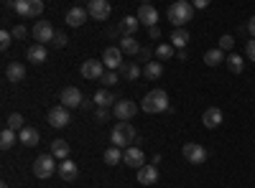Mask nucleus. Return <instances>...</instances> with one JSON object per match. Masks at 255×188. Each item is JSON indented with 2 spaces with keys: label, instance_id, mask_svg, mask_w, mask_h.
<instances>
[{
  "label": "nucleus",
  "instance_id": "f257e3e1",
  "mask_svg": "<svg viewBox=\"0 0 255 188\" xmlns=\"http://www.w3.org/2000/svg\"><path fill=\"white\" fill-rule=\"evenodd\" d=\"M140 110L148 112V115H158V112H166L168 110V94L163 89H151L143 102H140Z\"/></svg>",
  "mask_w": 255,
  "mask_h": 188
},
{
  "label": "nucleus",
  "instance_id": "f03ea898",
  "mask_svg": "<svg viewBox=\"0 0 255 188\" xmlns=\"http://www.w3.org/2000/svg\"><path fill=\"white\" fill-rule=\"evenodd\" d=\"M168 20L176 26V28H184L189 20H191V15H194V5L191 3H186V0H179V3H171L168 5Z\"/></svg>",
  "mask_w": 255,
  "mask_h": 188
},
{
  "label": "nucleus",
  "instance_id": "7ed1b4c3",
  "mask_svg": "<svg viewBox=\"0 0 255 188\" xmlns=\"http://www.w3.org/2000/svg\"><path fill=\"white\" fill-rule=\"evenodd\" d=\"M110 140H113V148H130V142H135V127L130 122H118L115 125V130H113V135H110Z\"/></svg>",
  "mask_w": 255,
  "mask_h": 188
},
{
  "label": "nucleus",
  "instance_id": "20e7f679",
  "mask_svg": "<svg viewBox=\"0 0 255 188\" xmlns=\"http://www.w3.org/2000/svg\"><path fill=\"white\" fill-rule=\"evenodd\" d=\"M8 8H15V13L20 18H38L44 13V3L41 0H15V3H8Z\"/></svg>",
  "mask_w": 255,
  "mask_h": 188
},
{
  "label": "nucleus",
  "instance_id": "39448f33",
  "mask_svg": "<svg viewBox=\"0 0 255 188\" xmlns=\"http://www.w3.org/2000/svg\"><path fill=\"white\" fill-rule=\"evenodd\" d=\"M56 171H59V165H56V158L51 153L49 155H38L36 163H33V176L36 178H51Z\"/></svg>",
  "mask_w": 255,
  "mask_h": 188
},
{
  "label": "nucleus",
  "instance_id": "423d86ee",
  "mask_svg": "<svg viewBox=\"0 0 255 188\" xmlns=\"http://www.w3.org/2000/svg\"><path fill=\"white\" fill-rule=\"evenodd\" d=\"M181 155H184V160L191 163V165H202V163L207 160V150L202 148L199 142H186L184 148H181Z\"/></svg>",
  "mask_w": 255,
  "mask_h": 188
},
{
  "label": "nucleus",
  "instance_id": "0eeeda50",
  "mask_svg": "<svg viewBox=\"0 0 255 188\" xmlns=\"http://www.w3.org/2000/svg\"><path fill=\"white\" fill-rule=\"evenodd\" d=\"M33 38H36V44H41V46H44V44H54V26L49 23V20H36V26H33Z\"/></svg>",
  "mask_w": 255,
  "mask_h": 188
},
{
  "label": "nucleus",
  "instance_id": "6e6552de",
  "mask_svg": "<svg viewBox=\"0 0 255 188\" xmlns=\"http://www.w3.org/2000/svg\"><path fill=\"white\" fill-rule=\"evenodd\" d=\"M59 102H61V107H67V110H77V107L84 104V97L77 87H67V89H61Z\"/></svg>",
  "mask_w": 255,
  "mask_h": 188
},
{
  "label": "nucleus",
  "instance_id": "1a4fd4ad",
  "mask_svg": "<svg viewBox=\"0 0 255 188\" xmlns=\"http://www.w3.org/2000/svg\"><path fill=\"white\" fill-rule=\"evenodd\" d=\"M102 64L108 66V71H120V66L125 64L120 46H108V49H105V54H102Z\"/></svg>",
  "mask_w": 255,
  "mask_h": 188
},
{
  "label": "nucleus",
  "instance_id": "9d476101",
  "mask_svg": "<svg viewBox=\"0 0 255 188\" xmlns=\"http://www.w3.org/2000/svg\"><path fill=\"white\" fill-rule=\"evenodd\" d=\"M49 125L51 127H56V130H61V127H67V125L72 122V117H69V110L67 107H61V104H56V107H51L49 110Z\"/></svg>",
  "mask_w": 255,
  "mask_h": 188
},
{
  "label": "nucleus",
  "instance_id": "9b49d317",
  "mask_svg": "<svg viewBox=\"0 0 255 188\" xmlns=\"http://www.w3.org/2000/svg\"><path fill=\"white\" fill-rule=\"evenodd\" d=\"M135 112H138V104L135 102H130V99H120L115 107H113V115L120 120V122H128V120H133L135 117Z\"/></svg>",
  "mask_w": 255,
  "mask_h": 188
},
{
  "label": "nucleus",
  "instance_id": "f8f14e48",
  "mask_svg": "<svg viewBox=\"0 0 255 188\" xmlns=\"http://www.w3.org/2000/svg\"><path fill=\"white\" fill-rule=\"evenodd\" d=\"M82 76L84 79H102L105 74H108V71H105V64H102V61H97V59H90V61H84V64H82Z\"/></svg>",
  "mask_w": 255,
  "mask_h": 188
},
{
  "label": "nucleus",
  "instance_id": "ddd939ff",
  "mask_svg": "<svg viewBox=\"0 0 255 188\" xmlns=\"http://www.w3.org/2000/svg\"><path fill=\"white\" fill-rule=\"evenodd\" d=\"M110 3L108 0H90L87 3V13L95 18V20H108L110 18Z\"/></svg>",
  "mask_w": 255,
  "mask_h": 188
},
{
  "label": "nucleus",
  "instance_id": "4468645a",
  "mask_svg": "<svg viewBox=\"0 0 255 188\" xmlns=\"http://www.w3.org/2000/svg\"><path fill=\"white\" fill-rule=\"evenodd\" d=\"M143 26H148V28H153L156 23H158V10L151 5V3H143L140 8H138V15H135Z\"/></svg>",
  "mask_w": 255,
  "mask_h": 188
},
{
  "label": "nucleus",
  "instance_id": "2eb2a0df",
  "mask_svg": "<svg viewBox=\"0 0 255 188\" xmlns=\"http://www.w3.org/2000/svg\"><path fill=\"white\" fill-rule=\"evenodd\" d=\"M123 163L138 171V168H143V165H145V155H143L140 148H133V145H130V148L125 150V155H123Z\"/></svg>",
  "mask_w": 255,
  "mask_h": 188
},
{
  "label": "nucleus",
  "instance_id": "dca6fc26",
  "mask_svg": "<svg viewBox=\"0 0 255 188\" xmlns=\"http://www.w3.org/2000/svg\"><path fill=\"white\" fill-rule=\"evenodd\" d=\"M222 120H225V117H222V110H220V107H209V110H204V115H202V122H204L207 130L220 127Z\"/></svg>",
  "mask_w": 255,
  "mask_h": 188
},
{
  "label": "nucleus",
  "instance_id": "f3484780",
  "mask_svg": "<svg viewBox=\"0 0 255 188\" xmlns=\"http://www.w3.org/2000/svg\"><path fill=\"white\" fill-rule=\"evenodd\" d=\"M138 183L140 186H153V183H158V168L156 165H143V168H138Z\"/></svg>",
  "mask_w": 255,
  "mask_h": 188
},
{
  "label": "nucleus",
  "instance_id": "a211bd4d",
  "mask_svg": "<svg viewBox=\"0 0 255 188\" xmlns=\"http://www.w3.org/2000/svg\"><path fill=\"white\" fill-rule=\"evenodd\" d=\"M92 102L97 104V107H105V110H108V107H115V104H118L120 99H118L110 89H97V92H95V97H92Z\"/></svg>",
  "mask_w": 255,
  "mask_h": 188
},
{
  "label": "nucleus",
  "instance_id": "6ab92c4d",
  "mask_svg": "<svg viewBox=\"0 0 255 188\" xmlns=\"http://www.w3.org/2000/svg\"><path fill=\"white\" fill-rule=\"evenodd\" d=\"M56 173H59V178H61V181L72 183V181H77V176H79V168H77V163H72V160H61Z\"/></svg>",
  "mask_w": 255,
  "mask_h": 188
},
{
  "label": "nucleus",
  "instance_id": "aec40b11",
  "mask_svg": "<svg viewBox=\"0 0 255 188\" xmlns=\"http://www.w3.org/2000/svg\"><path fill=\"white\" fill-rule=\"evenodd\" d=\"M87 8H72L69 13H67V23L72 26V28H79V26H84V23H87Z\"/></svg>",
  "mask_w": 255,
  "mask_h": 188
},
{
  "label": "nucleus",
  "instance_id": "412c9836",
  "mask_svg": "<svg viewBox=\"0 0 255 188\" xmlns=\"http://www.w3.org/2000/svg\"><path fill=\"white\" fill-rule=\"evenodd\" d=\"M5 76H8V81L18 84V81H23V79H26V66H23V64H18V61H13V64L5 66Z\"/></svg>",
  "mask_w": 255,
  "mask_h": 188
},
{
  "label": "nucleus",
  "instance_id": "4be33fe9",
  "mask_svg": "<svg viewBox=\"0 0 255 188\" xmlns=\"http://www.w3.org/2000/svg\"><path fill=\"white\" fill-rule=\"evenodd\" d=\"M18 142L26 145V148H33V145H38V130L36 127H23L18 132Z\"/></svg>",
  "mask_w": 255,
  "mask_h": 188
},
{
  "label": "nucleus",
  "instance_id": "5701e85b",
  "mask_svg": "<svg viewBox=\"0 0 255 188\" xmlns=\"http://www.w3.org/2000/svg\"><path fill=\"white\" fill-rule=\"evenodd\" d=\"M138 23H140V20H138L135 15H125L120 23H118V31H120L123 36H133V33L138 31Z\"/></svg>",
  "mask_w": 255,
  "mask_h": 188
},
{
  "label": "nucleus",
  "instance_id": "b1692460",
  "mask_svg": "<svg viewBox=\"0 0 255 188\" xmlns=\"http://www.w3.org/2000/svg\"><path fill=\"white\" fill-rule=\"evenodd\" d=\"M120 51H123V54L135 56V54H140V51H143V46L138 44V41H135L133 36H123V38H120Z\"/></svg>",
  "mask_w": 255,
  "mask_h": 188
},
{
  "label": "nucleus",
  "instance_id": "393cba45",
  "mask_svg": "<svg viewBox=\"0 0 255 188\" xmlns=\"http://www.w3.org/2000/svg\"><path fill=\"white\" fill-rule=\"evenodd\" d=\"M26 56H28V61H33V64H44L49 54H46V46H41V44H33V46H28Z\"/></svg>",
  "mask_w": 255,
  "mask_h": 188
},
{
  "label": "nucleus",
  "instance_id": "a878e982",
  "mask_svg": "<svg viewBox=\"0 0 255 188\" xmlns=\"http://www.w3.org/2000/svg\"><path fill=\"white\" fill-rule=\"evenodd\" d=\"M69 142L67 140H54L51 142V155L54 158H59V160H69Z\"/></svg>",
  "mask_w": 255,
  "mask_h": 188
},
{
  "label": "nucleus",
  "instance_id": "bb28decb",
  "mask_svg": "<svg viewBox=\"0 0 255 188\" xmlns=\"http://www.w3.org/2000/svg\"><path fill=\"white\" fill-rule=\"evenodd\" d=\"M161 74H163V64H161V61H145V66H143V76L145 79L156 81Z\"/></svg>",
  "mask_w": 255,
  "mask_h": 188
},
{
  "label": "nucleus",
  "instance_id": "cd10ccee",
  "mask_svg": "<svg viewBox=\"0 0 255 188\" xmlns=\"http://www.w3.org/2000/svg\"><path fill=\"white\" fill-rule=\"evenodd\" d=\"M120 74H123V76H125L128 81H135V79H138V76L143 74V69H140V66L135 64V61H125V64L120 66Z\"/></svg>",
  "mask_w": 255,
  "mask_h": 188
},
{
  "label": "nucleus",
  "instance_id": "c85d7f7f",
  "mask_svg": "<svg viewBox=\"0 0 255 188\" xmlns=\"http://www.w3.org/2000/svg\"><path fill=\"white\" fill-rule=\"evenodd\" d=\"M222 61H227V59H225V51H220V49H209L204 54V64L207 66H220Z\"/></svg>",
  "mask_w": 255,
  "mask_h": 188
},
{
  "label": "nucleus",
  "instance_id": "c756f323",
  "mask_svg": "<svg viewBox=\"0 0 255 188\" xmlns=\"http://www.w3.org/2000/svg\"><path fill=\"white\" fill-rule=\"evenodd\" d=\"M186 44H189V31H186V28H176V31L171 33V46L181 51Z\"/></svg>",
  "mask_w": 255,
  "mask_h": 188
},
{
  "label": "nucleus",
  "instance_id": "7c9ffc66",
  "mask_svg": "<svg viewBox=\"0 0 255 188\" xmlns=\"http://www.w3.org/2000/svg\"><path fill=\"white\" fill-rule=\"evenodd\" d=\"M227 69H230L232 74H243V69H245V61H243L238 54H232V56H227Z\"/></svg>",
  "mask_w": 255,
  "mask_h": 188
},
{
  "label": "nucleus",
  "instance_id": "2f4dec72",
  "mask_svg": "<svg viewBox=\"0 0 255 188\" xmlns=\"http://www.w3.org/2000/svg\"><path fill=\"white\" fill-rule=\"evenodd\" d=\"M123 150L120 148H108V150H105V163H108V165H118V163H123Z\"/></svg>",
  "mask_w": 255,
  "mask_h": 188
},
{
  "label": "nucleus",
  "instance_id": "473e14b6",
  "mask_svg": "<svg viewBox=\"0 0 255 188\" xmlns=\"http://www.w3.org/2000/svg\"><path fill=\"white\" fill-rule=\"evenodd\" d=\"M5 127H8V130H13V132H20V130L26 127V125H23V115L13 112V115L8 117V122H5Z\"/></svg>",
  "mask_w": 255,
  "mask_h": 188
},
{
  "label": "nucleus",
  "instance_id": "72a5a7b5",
  "mask_svg": "<svg viewBox=\"0 0 255 188\" xmlns=\"http://www.w3.org/2000/svg\"><path fill=\"white\" fill-rule=\"evenodd\" d=\"M13 145H15V132L5 127L3 132H0V148H3V150H10Z\"/></svg>",
  "mask_w": 255,
  "mask_h": 188
},
{
  "label": "nucleus",
  "instance_id": "f704fd0d",
  "mask_svg": "<svg viewBox=\"0 0 255 188\" xmlns=\"http://www.w3.org/2000/svg\"><path fill=\"white\" fill-rule=\"evenodd\" d=\"M171 56H174V46H171V44H158V46H156V59L168 61Z\"/></svg>",
  "mask_w": 255,
  "mask_h": 188
},
{
  "label": "nucleus",
  "instance_id": "c9c22d12",
  "mask_svg": "<svg viewBox=\"0 0 255 188\" xmlns=\"http://www.w3.org/2000/svg\"><path fill=\"white\" fill-rule=\"evenodd\" d=\"M232 46H235V38H232L230 33H225V36L220 38V46H217V49H220V51H230Z\"/></svg>",
  "mask_w": 255,
  "mask_h": 188
},
{
  "label": "nucleus",
  "instance_id": "e433bc0d",
  "mask_svg": "<svg viewBox=\"0 0 255 188\" xmlns=\"http://www.w3.org/2000/svg\"><path fill=\"white\" fill-rule=\"evenodd\" d=\"M10 44H13V36H10V31H0V49H10Z\"/></svg>",
  "mask_w": 255,
  "mask_h": 188
},
{
  "label": "nucleus",
  "instance_id": "4c0bfd02",
  "mask_svg": "<svg viewBox=\"0 0 255 188\" xmlns=\"http://www.w3.org/2000/svg\"><path fill=\"white\" fill-rule=\"evenodd\" d=\"M100 81H102L105 87H115V84H118V71H108V74H105Z\"/></svg>",
  "mask_w": 255,
  "mask_h": 188
},
{
  "label": "nucleus",
  "instance_id": "58836bf2",
  "mask_svg": "<svg viewBox=\"0 0 255 188\" xmlns=\"http://www.w3.org/2000/svg\"><path fill=\"white\" fill-rule=\"evenodd\" d=\"M67 33H61V31H56V36H54V46L56 49H64V46H67Z\"/></svg>",
  "mask_w": 255,
  "mask_h": 188
},
{
  "label": "nucleus",
  "instance_id": "ea45409f",
  "mask_svg": "<svg viewBox=\"0 0 255 188\" xmlns=\"http://www.w3.org/2000/svg\"><path fill=\"white\" fill-rule=\"evenodd\" d=\"M26 33H28V28H26V26H15V28L10 31V36H13V38H26Z\"/></svg>",
  "mask_w": 255,
  "mask_h": 188
},
{
  "label": "nucleus",
  "instance_id": "a19ab883",
  "mask_svg": "<svg viewBox=\"0 0 255 188\" xmlns=\"http://www.w3.org/2000/svg\"><path fill=\"white\" fill-rule=\"evenodd\" d=\"M95 117H97V122H105V120L110 117V110H105V107H97V110H95Z\"/></svg>",
  "mask_w": 255,
  "mask_h": 188
},
{
  "label": "nucleus",
  "instance_id": "79ce46f5",
  "mask_svg": "<svg viewBox=\"0 0 255 188\" xmlns=\"http://www.w3.org/2000/svg\"><path fill=\"white\" fill-rule=\"evenodd\" d=\"M245 54H248V59H250V61H255V38H253V41H248Z\"/></svg>",
  "mask_w": 255,
  "mask_h": 188
},
{
  "label": "nucleus",
  "instance_id": "37998d69",
  "mask_svg": "<svg viewBox=\"0 0 255 188\" xmlns=\"http://www.w3.org/2000/svg\"><path fill=\"white\" fill-rule=\"evenodd\" d=\"M148 36H151L153 41H156V38H161V28H158V26H153V28H148Z\"/></svg>",
  "mask_w": 255,
  "mask_h": 188
},
{
  "label": "nucleus",
  "instance_id": "c03bdc74",
  "mask_svg": "<svg viewBox=\"0 0 255 188\" xmlns=\"http://www.w3.org/2000/svg\"><path fill=\"white\" fill-rule=\"evenodd\" d=\"M248 31H250V36L255 38V15L250 18V23H248Z\"/></svg>",
  "mask_w": 255,
  "mask_h": 188
},
{
  "label": "nucleus",
  "instance_id": "a18cd8bd",
  "mask_svg": "<svg viewBox=\"0 0 255 188\" xmlns=\"http://www.w3.org/2000/svg\"><path fill=\"white\" fill-rule=\"evenodd\" d=\"M209 3H207V0H197V3H194V8H207Z\"/></svg>",
  "mask_w": 255,
  "mask_h": 188
},
{
  "label": "nucleus",
  "instance_id": "49530a36",
  "mask_svg": "<svg viewBox=\"0 0 255 188\" xmlns=\"http://www.w3.org/2000/svg\"><path fill=\"white\" fill-rule=\"evenodd\" d=\"M0 188H8V183H0Z\"/></svg>",
  "mask_w": 255,
  "mask_h": 188
}]
</instances>
